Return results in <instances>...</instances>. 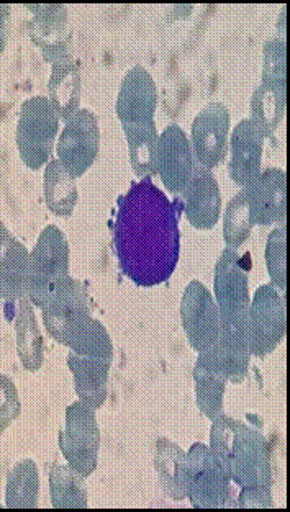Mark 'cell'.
Instances as JSON below:
<instances>
[{"label": "cell", "instance_id": "28", "mask_svg": "<svg viewBox=\"0 0 290 512\" xmlns=\"http://www.w3.org/2000/svg\"><path fill=\"white\" fill-rule=\"evenodd\" d=\"M78 182L58 159H51L45 166V202L51 213L61 218L73 215L78 205Z\"/></svg>", "mask_w": 290, "mask_h": 512}, {"label": "cell", "instance_id": "18", "mask_svg": "<svg viewBox=\"0 0 290 512\" xmlns=\"http://www.w3.org/2000/svg\"><path fill=\"white\" fill-rule=\"evenodd\" d=\"M264 138L250 118H243L230 138V176L240 189L250 187L263 172Z\"/></svg>", "mask_w": 290, "mask_h": 512}, {"label": "cell", "instance_id": "4", "mask_svg": "<svg viewBox=\"0 0 290 512\" xmlns=\"http://www.w3.org/2000/svg\"><path fill=\"white\" fill-rule=\"evenodd\" d=\"M69 243L56 225H48L38 236L28 265V300L43 308L59 285L69 277Z\"/></svg>", "mask_w": 290, "mask_h": 512}, {"label": "cell", "instance_id": "31", "mask_svg": "<svg viewBox=\"0 0 290 512\" xmlns=\"http://www.w3.org/2000/svg\"><path fill=\"white\" fill-rule=\"evenodd\" d=\"M251 218L250 203H248V190L241 189L230 200L223 215V239L228 249H238L250 238L254 228Z\"/></svg>", "mask_w": 290, "mask_h": 512}, {"label": "cell", "instance_id": "1", "mask_svg": "<svg viewBox=\"0 0 290 512\" xmlns=\"http://www.w3.org/2000/svg\"><path fill=\"white\" fill-rule=\"evenodd\" d=\"M117 205L114 249L123 274L143 288L168 282L181 256V230L174 203L151 179H141Z\"/></svg>", "mask_w": 290, "mask_h": 512}, {"label": "cell", "instance_id": "6", "mask_svg": "<svg viewBox=\"0 0 290 512\" xmlns=\"http://www.w3.org/2000/svg\"><path fill=\"white\" fill-rule=\"evenodd\" d=\"M59 447L69 467L84 478L96 472L99 463L100 427L96 409L82 401L69 405L64 427L59 434Z\"/></svg>", "mask_w": 290, "mask_h": 512}, {"label": "cell", "instance_id": "12", "mask_svg": "<svg viewBox=\"0 0 290 512\" xmlns=\"http://www.w3.org/2000/svg\"><path fill=\"white\" fill-rule=\"evenodd\" d=\"M32 14L28 22V35L37 45L46 63L55 64L71 56V28L66 5H27Z\"/></svg>", "mask_w": 290, "mask_h": 512}, {"label": "cell", "instance_id": "7", "mask_svg": "<svg viewBox=\"0 0 290 512\" xmlns=\"http://www.w3.org/2000/svg\"><path fill=\"white\" fill-rule=\"evenodd\" d=\"M286 336V300L284 293L271 283L254 292L248 315V346L256 359L276 351Z\"/></svg>", "mask_w": 290, "mask_h": 512}, {"label": "cell", "instance_id": "10", "mask_svg": "<svg viewBox=\"0 0 290 512\" xmlns=\"http://www.w3.org/2000/svg\"><path fill=\"white\" fill-rule=\"evenodd\" d=\"M181 321L187 341L197 354L217 344L220 337L217 303L200 280H191L182 293Z\"/></svg>", "mask_w": 290, "mask_h": 512}, {"label": "cell", "instance_id": "35", "mask_svg": "<svg viewBox=\"0 0 290 512\" xmlns=\"http://www.w3.org/2000/svg\"><path fill=\"white\" fill-rule=\"evenodd\" d=\"M272 488L266 486H246L238 496V508H274Z\"/></svg>", "mask_w": 290, "mask_h": 512}, {"label": "cell", "instance_id": "21", "mask_svg": "<svg viewBox=\"0 0 290 512\" xmlns=\"http://www.w3.org/2000/svg\"><path fill=\"white\" fill-rule=\"evenodd\" d=\"M82 77L79 64L73 56L61 59L51 64L50 79H48V102L55 108L61 122L81 110Z\"/></svg>", "mask_w": 290, "mask_h": 512}, {"label": "cell", "instance_id": "27", "mask_svg": "<svg viewBox=\"0 0 290 512\" xmlns=\"http://www.w3.org/2000/svg\"><path fill=\"white\" fill-rule=\"evenodd\" d=\"M127 138L128 159L136 177L150 179L156 174V154H158V128L156 122L123 125Z\"/></svg>", "mask_w": 290, "mask_h": 512}, {"label": "cell", "instance_id": "32", "mask_svg": "<svg viewBox=\"0 0 290 512\" xmlns=\"http://www.w3.org/2000/svg\"><path fill=\"white\" fill-rule=\"evenodd\" d=\"M286 226H276L266 243V265L271 285L284 292L287 285Z\"/></svg>", "mask_w": 290, "mask_h": 512}, {"label": "cell", "instance_id": "25", "mask_svg": "<svg viewBox=\"0 0 290 512\" xmlns=\"http://www.w3.org/2000/svg\"><path fill=\"white\" fill-rule=\"evenodd\" d=\"M287 84L261 81L251 95L250 120L264 140L281 125L286 110Z\"/></svg>", "mask_w": 290, "mask_h": 512}, {"label": "cell", "instance_id": "24", "mask_svg": "<svg viewBox=\"0 0 290 512\" xmlns=\"http://www.w3.org/2000/svg\"><path fill=\"white\" fill-rule=\"evenodd\" d=\"M15 336L23 369L27 372H38L45 362V346L32 301L28 297L19 301V310L15 315Z\"/></svg>", "mask_w": 290, "mask_h": 512}, {"label": "cell", "instance_id": "29", "mask_svg": "<svg viewBox=\"0 0 290 512\" xmlns=\"http://www.w3.org/2000/svg\"><path fill=\"white\" fill-rule=\"evenodd\" d=\"M40 499V472L32 459L14 463L7 475L5 504L10 509H33Z\"/></svg>", "mask_w": 290, "mask_h": 512}, {"label": "cell", "instance_id": "8", "mask_svg": "<svg viewBox=\"0 0 290 512\" xmlns=\"http://www.w3.org/2000/svg\"><path fill=\"white\" fill-rule=\"evenodd\" d=\"M230 483L209 445L197 442L187 452V499L195 509H218L227 506Z\"/></svg>", "mask_w": 290, "mask_h": 512}, {"label": "cell", "instance_id": "34", "mask_svg": "<svg viewBox=\"0 0 290 512\" xmlns=\"http://www.w3.org/2000/svg\"><path fill=\"white\" fill-rule=\"evenodd\" d=\"M20 396L12 378L0 373V436L20 416Z\"/></svg>", "mask_w": 290, "mask_h": 512}, {"label": "cell", "instance_id": "11", "mask_svg": "<svg viewBox=\"0 0 290 512\" xmlns=\"http://www.w3.org/2000/svg\"><path fill=\"white\" fill-rule=\"evenodd\" d=\"M230 112L222 102L205 105L192 122L191 146L195 164L215 169L227 156Z\"/></svg>", "mask_w": 290, "mask_h": 512}, {"label": "cell", "instance_id": "14", "mask_svg": "<svg viewBox=\"0 0 290 512\" xmlns=\"http://www.w3.org/2000/svg\"><path fill=\"white\" fill-rule=\"evenodd\" d=\"M158 87L148 69L136 64L125 74L118 89L115 113L123 125L155 122Z\"/></svg>", "mask_w": 290, "mask_h": 512}, {"label": "cell", "instance_id": "3", "mask_svg": "<svg viewBox=\"0 0 290 512\" xmlns=\"http://www.w3.org/2000/svg\"><path fill=\"white\" fill-rule=\"evenodd\" d=\"M209 447L228 478L240 488L274 485L268 439L251 424L218 414L212 419Z\"/></svg>", "mask_w": 290, "mask_h": 512}, {"label": "cell", "instance_id": "26", "mask_svg": "<svg viewBox=\"0 0 290 512\" xmlns=\"http://www.w3.org/2000/svg\"><path fill=\"white\" fill-rule=\"evenodd\" d=\"M69 352L82 357L114 360V344L104 324L99 319L89 315L79 321L74 328L69 329L61 341Z\"/></svg>", "mask_w": 290, "mask_h": 512}, {"label": "cell", "instance_id": "5", "mask_svg": "<svg viewBox=\"0 0 290 512\" xmlns=\"http://www.w3.org/2000/svg\"><path fill=\"white\" fill-rule=\"evenodd\" d=\"M59 120L55 108L46 97H32L20 107L19 122L15 130V140L23 164L38 171L51 161L59 131Z\"/></svg>", "mask_w": 290, "mask_h": 512}, {"label": "cell", "instance_id": "20", "mask_svg": "<svg viewBox=\"0 0 290 512\" xmlns=\"http://www.w3.org/2000/svg\"><path fill=\"white\" fill-rule=\"evenodd\" d=\"M114 360L82 357L68 354V367L73 372L74 390L79 401L91 408L99 409L104 406L109 395L110 369Z\"/></svg>", "mask_w": 290, "mask_h": 512}, {"label": "cell", "instance_id": "2", "mask_svg": "<svg viewBox=\"0 0 290 512\" xmlns=\"http://www.w3.org/2000/svg\"><path fill=\"white\" fill-rule=\"evenodd\" d=\"M215 303L220 315V337L212 347L228 382L240 385L250 372L248 346L250 315V274L235 249L225 248L215 264Z\"/></svg>", "mask_w": 290, "mask_h": 512}, {"label": "cell", "instance_id": "13", "mask_svg": "<svg viewBox=\"0 0 290 512\" xmlns=\"http://www.w3.org/2000/svg\"><path fill=\"white\" fill-rule=\"evenodd\" d=\"M194 167L191 140L181 126L171 123L159 135L156 154V174L164 189L171 194H182L191 180Z\"/></svg>", "mask_w": 290, "mask_h": 512}, {"label": "cell", "instance_id": "30", "mask_svg": "<svg viewBox=\"0 0 290 512\" xmlns=\"http://www.w3.org/2000/svg\"><path fill=\"white\" fill-rule=\"evenodd\" d=\"M86 478L76 470L56 463L50 472V498L56 509H86L89 506Z\"/></svg>", "mask_w": 290, "mask_h": 512}, {"label": "cell", "instance_id": "37", "mask_svg": "<svg viewBox=\"0 0 290 512\" xmlns=\"http://www.w3.org/2000/svg\"><path fill=\"white\" fill-rule=\"evenodd\" d=\"M277 27H279V38H286V9L281 10L279 20H277Z\"/></svg>", "mask_w": 290, "mask_h": 512}, {"label": "cell", "instance_id": "17", "mask_svg": "<svg viewBox=\"0 0 290 512\" xmlns=\"http://www.w3.org/2000/svg\"><path fill=\"white\" fill-rule=\"evenodd\" d=\"M186 218L195 230L210 231L217 226L222 213V195L210 169L195 164L191 180L182 192Z\"/></svg>", "mask_w": 290, "mask_h": 512}, {"label": "cell", "instance_id": "9", "mask_svg": "<svg viewBox=\"0 0 290 512\" xmlns=\"http://www.w3.org/2000/svg\"><path fill=\"white\" fill-rule=\"evenodd\" d=\"M99 149L100 128L96 113L89 108H81L64 123L56 143V159L74 179H79L94 166Z\"/></svg>", "mask_w": 290, "mask_h": 512}, {"label": "cell", "instance_id": "16", "mask_svg": "<svg viewBox=\"0 0 290 512\" xmlns=\"http://www.w3.org/2000/svg\"><path fill=\"white\" fill-rule=\"evenodd\" d=\"M245 189L248 190V203L254 225L271 226L286 221V172L279 167L266 169Z\"/></svg>", "mask_w": 290, "mask_h": 512}, {"label": "cell", "instance_id": "23", "mask_svg": "<svg viewBox=\"0 0 290 512\" xmlns=\"http://www.w3.org/2000/svg\"><path fill=\"white\" fill-rule=\"evenodd\" d=\"M156 478L164 495L173 501L187 499V452L168 437L156 439L155 454Z\"/></svg>", "mask_w": 290, "mask_h": 512}, {"label": "cell", "instance_id": "33", "mask_svg": "<svg viewBox=\"0 0 290 512\" xmlns=\"http://www.w3.org/2000/svg\"><path fill=\"white\" fill-rule=\"evenodd\" d=\"M261 81L287 84L286 38H271L264 43Z\"/></svg>", "mask_w": 290, "mask_h": 512}, {"label": "cell", "instance_id": "36", "mask_svg": "<svg viewBox=\"0 0 290 512\" xmlns=\"http://www.w3.org/2000/svg\"><path fill=\"white\" fill-rule=\"evenodd\" d=\"M10 18H12V7L0 4V58L4 56L5 48L9 43Z\"/></svg>", "mask_w": 290, "mask_h": 512}, {"label": "cell", "instance_id": "22", "mask_svg": "<svg viewBox=\"0 0 290 512\" xmlns=\"http://www.w3.org/2000/svg\"><path fill=\"white\" fill-rule=\"evenodd\" d=\"M227 383L228 377L217 364L212 347L200 352L194 365L195 401L200 413L210 421L223 413Z\"/></svg>", "mask_w": 290, "mask_h": 512}, {"label": "cell", "instance_id": "15", "mask_svg": "<svg viewBox=\"0 0 290 512\" xmlns=\"http://www.w3.org/2000/svg\"><path fill=\"white\" fill-rule=\"evenodd\" d=\"M41 315L50 336L61 344L69 329L92 315L89 293L84 283L69 275L50 301L41 308Z\"/></svg>", "mask_w": 290, "mask_h": 512}, {"label": "cell", "instance_id": "19", "mask_svg": "<svg viewBox=\"0 0 290 512\" xmlns=\"http://www.w3.org/2000/svg\"><path fill=\"white\" fill-rule=\"evenodd\" d=\"M30 252L0 221V298L20 301L27 297Z\"/></svg>", "mask_w": 290, "mask_h": 512}]
</instances>
